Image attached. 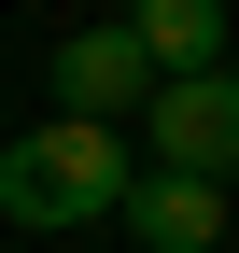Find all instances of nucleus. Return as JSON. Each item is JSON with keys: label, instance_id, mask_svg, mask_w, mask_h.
Here are the masks:
<instances>
[{"label": "nucleus", "instance_id": "20e7f679", "mask_svg": "<svg viewBox=\"0 0 239 253\" xmlns=\"http://www.w3.org/2000/svg\"><path fill=\"white\" fill-rule=\"evenodd\" d=\"M127 225H141V253H211L225 239V183L155 169V183H127Z\"/></svg>", "mask_w": 239, "mask_h": 253}, {"label": "nucleus", "instance_id": "7ed1b4c3", "mask_svg": "<svg viewBox=\"0 0 239 253\" xmlns=\"http://www.w3.org/2000/svg\"><path fill=\"white\" fill-rule=\"evenodd\" d=\"M155 56H141V28L113 14V28H71L56 42V113H84V126H127V113H155Z\"/></svg>", "mask_w": 239, "mask_h": 253}, {"label": "nucleus", "instance_id": "f257e3e1", "mask_svg": "<svg viewBox=\"0 0 239 253\" xmlns=\"http://www.w3.org/2000/svg\"><path fill=\"white\" fill-rule=\"evenodd\" d=\"M127 183H141L127 126L56 113V126H14V141H0V211H14V225H99V211H127Z\"/></svg>", "mask_w": 239, "mask_h": 253}, {"label": "nucleus", "instance_id": "f03ea898", "mask_svg": "<svg viewBox=\"0 0 239 253\" xmlns=\"http://www.w3.org/2000/svg\"><path fill=\"white\" fill-rule=\"evenodd\" d=\"M141 141H155V169L239 183V71H183V84H155V113H141Z\"/></svg>", "mask_w": 239, "mask_h": 253}, {"label": "nucleus", "instance_id": "39448f33", "mask_svg": "<svg viewBox=\"0 0 239 253\" xmlns=\"http://www.w3.org/2000/svg\"><path fill=\"white\" fill-rule=\"evenodd\" d=\"M141 56H155V71L169 84H183V71H225V0H141Z\"/></svg>", "mask_w": 239, "mask_h": 253}]
</instances>
